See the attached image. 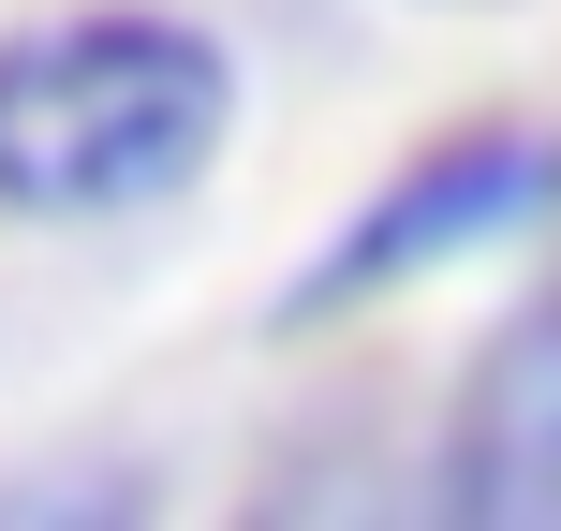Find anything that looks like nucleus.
Returning a JSON list of instances; mask_svg holds the SVG:
<instances>
[{
    "label": "nucleus",
    "mask_w": 561,
    "mask_h": 531,
    "mask_svg": "<svg viewBox=\"0 0 561 531\" xmlns=\"http://www.w3.org/2000/svg\"><path fill=\"white\" fill-rule=\"evenodd\" d=\"M237 134L222 30L75 0V15L0 30V222H134L178 207Z\"/></svg>",
    "instance_id": "obj_1"
},
{
    "label": "nucleus",
    "mask_w": 561,
    "mask_h": 531,
    "mask_svg": "<svg viewBox=\"0 0 561 531\" xmlns=\"http://www.w3.org/2000/svg\"><path fill=\"white\" fill-rule=\"evenodd\" d=\"M561 207V134H533V118H458V134H428L414 163L385 177V193L355 207V222L325 236V252L296 266V296H280V325H325V310H369L385 280L473 252V236L503 222H547Z\"/></svg>",
    "instance_id": "obj_2"
},
{
    "label": "nucleus",
    "mask_w": 561,
    "mask_h": 531,
    "mask_svg": "<svg viewBox=\"0 0 561 531\" xmlns=\"http://www.w3.org/2000/svg\"><path fill=\"white\" fill-rule=\"evenodd\" d=\"M444 517L473 531H561V296L503 310L488 355L458 369V414H444Z\"/></svg>",
    "instance_id": "obj_3"
}]
</instances>
